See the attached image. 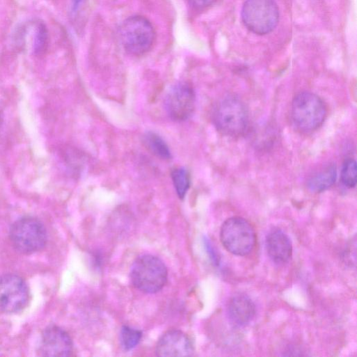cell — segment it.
<instances>
[{
    "label": "cell",
    "instance_id": "obj_1",
    "mask_svg": "<svg viewBox=\"0 0 357 357\" xmlns=\"http://www.w3.org/2000/svg\"><path fill=\"white\" fill-rule=\"evenodd\" d=\"M213 123L222 135L237 137L243 135L249 126V115L243 102L234 95L218 101L212 114Z\"/></svg>",
    "mask_w": 357,
    "mask_h": 357
},
{
    "label": "cell",
    "instance_id": "obj_2",
    "mask_svg": "<svg viewBox=\"0 0 357 357\" xmlns=\"http://www.w3.org/2000/svg\"><path fill=\"white\" fill-rule=\"evenodd\" d=\"M130 276L136 289L144 293L154 294L165 285L167 269L160 258L152 255H143L132 263Z\"/></svg>",
    "mask_w": 357,
    "mask_h": 357
},
{
    "label": "cell",
    "instance_id": "obj_3",
    "mask_svg": "<svg viewBox=\"0 0 357 357\" xmlns=\"http://www.w3.org/2000/svg\"><path fill=\"white\" fill-rule=\"evenodd\" d=\"M326 114L325 103L314 93L300 92L292 100L291 119L296 128L301 132L317 130L324 123Z\"/></svg>",
    "mask_w": 357,
    "mask_h": 357
},
{
    "label": "cell",
    "instance_id": "obj_4",
    "mask_svg": "<svg viewBox=\"0 0 357 357\" xmlns=\"http://www.w3.org/2000/svg\"><path fill=\"white\" fill-rule=\"evenodd\" d=\"M155 31L144 17L133 15L125 20L120 26L119 36L124 50L132 55H142L152 47Z\"/></svg>",
    "mask_w": 357,
    "mask_h": 357
},
{
    "label": "cell",
    "instance_id": "obj_5",
    "mask_svg": "<svg viewBox=\"0 0 357 357\" xmlns=\"http://www.w3.org/2000/svg\"><path fill=\"white\" fill-rule=\"evenodd\" d=\"M220 238L225 249L237 256L248 255L256 243L253 227L241 217H231L226 220L221 226Z\"/></svg>",
    "mask_w": 357,
    "mask_h": 357
},
{
    "label": "cell",
    "instance_id": "obj_6",
    "mask_svg": "<svg viewBox=\"0 0 357 357\" xmlns=\"http://www.w3.org/2000/svg\"><path fill=\"white\" fill-rule=\"evenodd\" d=\"M241 18L250 31L265 35L278 25L279 9L274 0H245L241 9Z\"/></svg>",
    "mask_w": 357,
    "mask_h": 357
},
{
    "label": "cell",
    "instance_id": "obj_7",
    "mask_svg": "<svg viewBox=\"0 0 357 357\" xmlns=\"http://www.w3.org/2000/svg\"><path fill=\"white\" fill-rule=\"evenodd\" d=\"M9 235L13 246L23 253L38 251L47 242L44 225L33 217H24L16 220L10 227Z\"/></svg>",
    "mask_w": 357,
    "mask_h": 357
},
{
    "label": "cell",
    "instance_id": "obj_8",
    "mask_svg": "<svg viewBox=\"0 0 357 357\" xmlns=\"http://www.w3.org/2000/svg\"><path fill=\"white\" fill-rule=\"evenodd\" d=\"M29 291L26 282L15 274L0 277V310L13 313L22 310L26 305Z\"/></svg>",
    "mask_w": 357,
    "mask_h": 357
},
{
    "label": "cell",
    "instance_id": "obj_9",
    "mask_svg": "<svg viewBox=\"0 0 357 357\" xmlns=\"http://www.w3.org/2000/svg\"><path fill=\"white\" fill-rule=\"evenodd\" d=\"M195 106V93L188 83L181 82L172 86L166 95L165 108L169 117L177 121L188 119Z\"/></svg>",
    "mask_w": 357,
    "mask_h": 357
},
{
    "label": "cell",
    "instance_id": "obj_10",
    "mask_svg": "<svg viewBox=\"0 0 357 357\" xmlns=\"http://www.w3.org/2000/svg\"><path fill=\"white\" fill-rule=\"evenodd\" d=\"M38 351L43 356H68L73 351V341L66 331L51 326L43 331Z\"/></svg>",
    "mask_w": 357,
    "mask_h": 357
},
{
    "label": "cell",
    "instance_id": "obj_11",
    "mask_svg": "<svg viewBox=\"0 0 357 357\" xmlns=\"http://www.w3.org/2000/svg\"><path fill=\"white\" fill-rule=\"evenodd\" d=\"M194 348L189 337L179 330H169L158 340L155 347L158 356H190Z\"/></svg>",
    "mask_w": 357,
    "mask_h": 357
},
{
    "label": "cell",
    "instance_id": "obj_12",
    "mask_svg": "<svg viewBox=\"0 0 357 357\" xmlns=\"http://www.w3.org/2000/svg\"><path fill=\"white\" fill-rule=\"evenodd\" d=\"M266 249L270 259L277 264L288 262L292 255L291 240L280 229H273L267 234Z\"/></svg>",
    "mask_w": 357,
    "mask_h": 357
},
{
    "label": "cell",
    "instance_id": "obj_13",
    "mask_svg": "<svg viewBox=\"0 0 357 357\" xmlns=\"http://www.w3.org/2000/svg\"><path fill=\"white\" fill-rule=\"evenodd\" d=\"M227 313L230 321L236 326H244L254 318L256 308L248 296L236 295L228 302Z\"/></svg>",
    "mask_w": 357,
    "mask_h": 357
},
{
    "label": "cell",
    "instance_id": "obj_14",
    "mask_svg": "<svg viewBox=\"0 0 357 357\" xmlns=\"http://www.w3.org/2000/svg\"><path fill=\"white\" fill-rule=\"evenodd\" d=\"M337 177L336 166L329 164L324 169L312 176L307 181L308 189L314 192H321L328 190L335 182Z\"/></svg>",
    "mask_w": 357,
    "mask_h": 357
},
{
    "label": "cell",
    "instance_id": "obj_15",
    "mask_svg": "<svg viewBox=\"0 0 357 357\" xmlns=\"http://www.w3.org/2000/svg\"><path fill=\"white\" fill-rule=\"evenodd\" d=\"M145 147L154 155L162 160H170L172 153L165 141L156 132H146L142 138Z\"/></svg>",
    "mask_w": 357,
    "mask_h": 357
},
{
    "label": "cell",
    "instance_id": "obj_16",
    "mask_svg": "<svg viewBox=\"0 0 357 357\" xmlns=\"http://www.w3.org/2000/svg\"><path fill=\"white\" fill-rule=\"evenodd\" d=\"M171 177L176 192L183 199L190 187V176L184 167H176L172 171Z\"/></svg>",
    "mask_w": 357,
    "mask_h": 357
},
{
    "label": "cell",
    "instance_id": "obj_17",
    "mask_svg": "<svg viewBox=\"0 0 357 357\" xmlns=\"http://www.w3.org/2000/svg\"><path fill=\"white\" fill-rule=\"evenodd\" d=\"M342 184L348 188L356 186L357 181V167L356 162L353 158H348L343 162L341 174Z\"/></svg>",
    "mask_w": 357,
    "mask_h": 357
},
{
    "label": "cell",
    "instance_id": "obj_18",
    "mask_svg": "<svg viewBox=\"0 0 357 357\" xmlns=\"http://www.w3.org/2000/svg\"><path fill=\"white\" fill-rule=\"evenodd\" d=\"M142 333L140 331L128 326H123L120 333V342L125 350L135 348L140 342Z\"/></svg>",
    "mask_w": 357,
    "mask_h": 357
},
{
    "label": "cell",
    "instance_id": "obj_19",
    "mask_svg": "<svg viewBox=\"0 0 357 357\" xmlns=\"http://www.w3.org/2000/svg\"><path fill=\"white\" fill-rule=\"evenodd\" d=\"M47 43V31L43 23H38L34 33L33 50L36 53L42 52Z\"/></svg>",
    "mask_w": 357,
    "mask_h": 357
},
{
    "label": "cell",
    "instance_id": "obj_20",
    "mask_svg": "<svg viewBox=\"0 0 357 357\" xmlns=\"http://www.w3.org/2000/svg\"><path fill=\"white\" fill-rule=\"evenodd\" d=\"M217 0H188L195 8L203 9L213 4Z\"/></svg>",
    "mask_w": 357,
    "mask_h": 357
},
{
    "label": "cell",
    "instance_id": "obj_21",
    "mask_svg": "<svg viewBox=\"0 0 357 357\" xmlns=\"http://www.w3.org/2000/svg\"><path fill=\"white\" fill-rule=\"evenodd\" d=\"M82 0H73L72 8L73 10H76Z\"/></svg>",
    "mask_w": 357,
    "mask_h": 357
},
{
    "label": "cell",
    "instance_id": "obj_22",
    "mask_svg": "<svg viewBox=\"0 0 357 357\" xmlns=\"http://www.w3.org/2000/svg\"><path fill=\"white\" fill-rule=\"evenodd\" d=\"M1 116H0V125H1Z\"/></svg>",
    "mask_w": 357,
    "mask_h": 357
}]
</instances>
